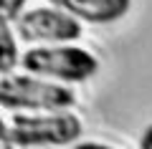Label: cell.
Segmentation results:
<instances>
[{
  "mask_svg": "<svg viewBox=\"0 0 152 149\" xmlns=\"http://www.w3.org/2000/svg\"><path fill=\"white\" fill-rule=\"evenodd\" d=\"M15 33L26 43L51 46V43H74L81 38V20H76L61 8H33L15 18Z\"/></svg>",
  "mask_w": 152,
  "mask_h": 149,
  "instance_id": "obj_4",
  "label": "cell"
},
{
  "mask_svg": "<svg viewBox=\"0 0 152 149\" xmlns=\"http://www.w3.org/2000/svg\"><path fill=\"white\" fill-rule=\"evenodd\" d=\"M0 149H15V142H13L10 129H8V124L3 121V116H0Z\"/></svg>",
  "mask_w": 152,
  "mask_h": 149,
  "instance_id": "obj_8",
  "label": "cell"
},
{
  "mask_svg": "<svg viewBox=\"0 0 152 149\" xmlns=\"http://www.w3.org/2000/svg\"><path fill=\"white\" fill-rule=\"evenodd\" d=\"M8 129L15 147H66L84 134L81 119L71 114V109L15 114Z\"/></svg>",
  "mask_w": 152,
  "mask_h": 149,
  "instance_id": "obj_3",
  "label": "cell"
},
{
  "mask_svg": "<svg viewBox=\"0 0 152 149\" xmlns=\"http://www.w3.org/2000/svg\"><path fill=\"white\" fill-rule=\"evenodd\" d=\"M20 66L26 68V73L43 76L58 84H81L99 71L96 56L74 43L33 46L20 56Z\"/></svg>",
  "mask_w": 152,
  "mask_h": 149,
  "instance_id": "obj_2",
  "label": "cell"
},
{
  "mask_svg": "<svg viewBox=\"0 0 152 149\" xmlns=\"http://www.w3.org/2000/svg\"><path fill=\"white\" fill-rule=\"evenodd\" d=\"M137 149H152V124L142 132V137H140V147Z\"/></svg>",
  "mask_w": 152,
  "mask_h": 149,
  "instance_id": "obj_9",
  "label": "cell"
},
{
  "mask_svg": "<svg viewBox=\"0 0 152 149\" xmlns=\"http://www.w3.org/2000/svg\"><path fill=\"white\" fill-rule=\"evenodd\" d=\"M18 63L20 56H18V41L13 36V28L10 23L0 20V73H10Z\"/></svg>",
  "mask_w": 152,
  "mask_h": 149,
  "instance_id": "obj_6",
  "label": "cell"
},
{
  "mask_svg": "<svg viewBox=\"0 0 152 149\" xmlns=\"http://www.w3.org/2000/svg\"><path fill=\"white\" fill-rule=\"evenodd\" d=\"M48 3L66 10L76 20L94 23V25L122 20L132 5V0H48Z\"/></svg>",
  "mask_w": 152,
  "mask_h": 149,
  "instance_id": "obj_5",
  "label": "cell"
},
{
  "mask_svg": "<svg viewBox=\"0 0 152 149\" xmlns=\"http://www.w3.org/2000/svg\"><path fill=\"white\" fill-rule=\"evenodd\" d=\"M74 149H114V147L102 144V142H81V144H76Z\"/></svg>",
  "mask_w": 152,
  "mask_h": 149,
  "instance_id": "obj_10",
  "label": "cell"
},
{
  "mask_svg": "<svg viewBox=\"0 0 152 149\" xmlns=\"http://www.w3.org/2000/svg\"><path fill=\"white\" fill-rule=\"evenodd\" d=\"M0 106L8 111H61L76 106V94L43 76L8 73L0 78Z\"/></svg>",
  "mask_w": 152,
  "mask_h": 149,
  "instance_id": "obj_1",
  "label": "cell"
},
{
  "mask_svg": "<svg viewBox=\"0 0 152 149\" xmlns=\"http://www.w3.org/2000/svg\"><path fill=\"white\" fill-rule=\"evenodd\" d=\"M26 3H28V0H0V20L13 23L23 13Z\"/></svg>",
  "mask_w": 152,
  "mask_h": 149,
  "instance_id": "obj_7",
  "label": "cell"
}]
</instances>
